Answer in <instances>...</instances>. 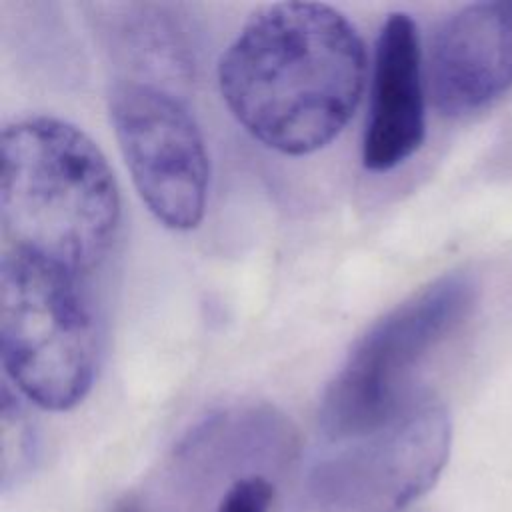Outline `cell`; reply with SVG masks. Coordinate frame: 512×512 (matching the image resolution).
<instances>
[{
	"mask_svg": "<svg viewBox=\"0 0 512 512\" xmlns=\"http://www.w3.org/2000/svg\"><path fill=\"white\" fill-rule=\"evenodd\" d=\"M358 30L320 2L270 4L240 28L218 62V88L236 122L288 156L330 144L364 88Z\"/></svg>",
	"mask_w": 512,
	"mask_h": 512,
	"instance_id": "1",
	"label": "cell"
},
{
	"mask_svg": "<svg viewBox=\"0 0 512 512\" xmlns=\"http://www.w3.org/2000/svg\"><path fill=\"white\" fill-rule=\"evenodd\" d=\"M0 222L8 250L82 276L106 258L120 192L100 148L74 124L28 116L4 126Z\"/></svg>",
	"mask_w": 512,
	"mask_h": 512,
	"instance_id": "2",
	"label": "cell"
},
{
	"mask_svg": "<svg viewBox=\"0 0 512 512\" xmlns=\"http://www.w3.org/2000/svg\"><path fill=\"white\" fill-rule=\"evenodd\" d=\"M476 298V278L450 272L378 320L322 396L318 424L324 440L342 444L368 436L428 394L416 386V372L466 322Z\"/></svg>",
	"mask_w": 512,
	"mask_h": 512,
	"instance_id": "3",
	"label": "cell"
},
{
	"mask_svg": "<svg viewBox=\"0 0 512 512\" xmlns=\"http://www.w3.org/2000/svg\"><path fill=\"white\" fill-rule=\"evenodd\" d=\"M80 276L4 248L0 354L12 384L44 410H70L92 388L98 326Z\"/></svg>",
	"mask_w": 512,
	"mask_h": 512,
	"instance_id": "4",
	"label": "cell"
},
{
	"mask_svg": "<svg viewBox=\"0 0 512 512\" xmlns=\"http://www.w3.org/2000/svg\"><path fill=\"white\" fill-rule=\"evenodd\" d=\"M452 426L430 392L384 428L318 458L312 494L342 512H402L440 478L450 456Z\"/></svg>",
	"mask_w": 512,
	"mask_h": 512,
	"instance_id": "5",
	"label": "cell"
},
{
	"mask_svg": "<svg viewBox=\"0 0 512 512\" xmlns=\"http://www.w3.org/2000/svg\"><path fill=\"white\" fill-rule=\"evenodd\" d=\"M108 110L146 208L170 230L196 228L206 210L210 160L194 116L172 92L140 80L118 82Z\"/></svg>",
	"mask_w": 512,
	"mask_h": 512,
	"instance_id": "6",
	"label": "cell"
},
{
	"mask_svg": "<svg viewBox=\"0 0 512 512\" xmlns=\"http://www.w3.org/2000/svg\"><path fill=\"white\" fill-rule=\"evenodd\" d=\"M428 88L448 118L478 112L512 88V0L468 4L436 28Z\"/></svg>",
	"mask_w": 512,
	"mask_h": 512,
	"instance_id": "7",
	"label": "cell"
},
{
	"mask_svg": "<svg viewBox=\"0 0 512 512\" xmlns=\"http://www.w3.org/2000/svg\"><path fill=\"white\" fill-rule=\"evenodd\" d=\"M426 106L418 26L406 12H392L382 24L362 140V162L386 172L406 162L424 142Z\"/></svg>",
	"mask_w": 512,
	"mask_h": 512,
	"instance_id": "8",
	"label": "cell"
},
{
	"mask_svg": "<svg viewBox=\"0 0 512 512\" xmlns=\"http://www.w3.org/2000/svg\"><path fill=\"white\" fill-rule=\"evenodd\" d=\"M274 498L272 484L262 476H246L232 482L222 494L216 512H268Z\"/></svg>",
	"mask_w": 512,
	"mask_h": 512,
	"instance_id": "9",
	"label": "cell"
}]
</instances>
